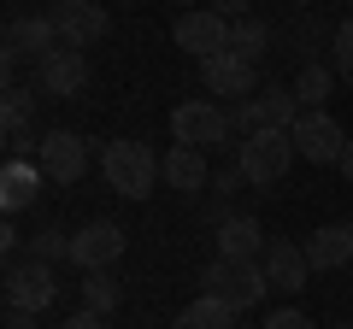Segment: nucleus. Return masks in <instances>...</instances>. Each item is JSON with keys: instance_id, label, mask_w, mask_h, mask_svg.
I'll list each match as a JSON object with an SVG mask.
<instances>
[{"instance_id": "nucleus-1", "label": "nucleus", "mask_w": 353, "mask_h": 329, "mask_svg": "<svg viewBox=\"0 0 353 329\" xmlns=\"http://www.w3.org/2000/svg\"><path fill=\"white\" fill-rule=\"evenodd\" d=\"M101 177L112 194H124V200H148L153 189H159V159H153L148 141H106L101 153Z\"/></svg>"}, {"instance_id": "nucleus-2", "label": "nucleus", "mask_w": 353, "mask_h": 329, "mask_svg": "<svg viewBox=\"0 0 353 329\" xmlns=\"http://www.w3.org/2000/svg\"><path fill=\"white\" fill-rule=\"evenodd\" d=\"M201 282H206V294H212V300L230 306V312H248V306H259L265 288H271L259 259H212V265L201 270Z\"/></svg>"}, {"instance_id": "nucleus-3", "label": "nucleus", "mask_w": 353, "mask_h": 329, "mask_svg": "<svg viewBox=\"0 0 353 329\" xmlns=\"http://www.w3.org/2000/svg\"><path fill=\"white\" fill-rule=\"evenodd\" d=\"M294 159H301V153H294V136H289V129H253V136L236 147V164H241V177H248L253 189L283 182V171H289Z\"/></svg>"}, {"instance_id": "nucleus-4", "label": "nucleus", "mask_w": 353, "mask_h": 329, "mask_svg": "<svg viewBox=\"0 0 353 329\" xmlns=\"http://www.w3.org/2000/svg\"><path fill=\"white\" fill-rule=\"evenodd\" d=\"M171 136L183 141V147H201V153L224 147V141H236V129H230V106H218V100H183L171 112Z\"/></svg>"}, {"instance_id": "nucleus-5", "label": "nucleus", "mask_w": 353, "mask_h": 329, "mask_svg": "<svg viewBox=\"0 0 353 329\" xmlns=\"http://www.w3.org/2000/svg\"><path fill=\"white\" fill-rule=\"evenodd\" d=\"M289 136H294V153L312 159V164H341V153H347V129H341L324 106H306Z\"/></svg>"}, {"instance_id": "nucleus-6", "label": "nucleus", "mask_w": 353, "mask_h": 329, "mask_svg": "<svg viewBox=\"0 0 353 329\" xmlns=\"http://www.w3.org/2000/svg\"><path fill=\"white\" fill-rule=\"evenodd\" d=\"M230 30H236V24H230L218 6H189V12L176 18L171 36H176V47H183V53H194V59L206 65V59H218V53L230 47Z\"/></svg>"}, {"instance_id": "nucleus-7", "label": "nucleus", "mask_w": 353, "mask_h": 329, "mask_svg": "<svg viewBox=\"0 0 353 329\" xmlns=\"http://www.w3.org/2000/svg\"><path fill=\"white\" fill-rule=\"evenodd\" d=\"M53 30H59L65 47L88 53L94 41H106V30H112V18H106L101 0H53Z\"/></svg>"}, {"instance_id": "nucleus-8", "label": "nucleus", "mask_w": 353, "mask_h": 329, "mask_svg": "<svg viewBox=\"0 0 353 329\" xmlns=\"http://www.w3.org/2000/svg\"><path fill=\"white\" fill-rule=\"evenodd\" d=\"M36 164L48 171V182H83L88 171V141L77 129H48L36 141Z\"/></svg>"}, {"instance_id": "nucleus-9", "label": "nucleus", "mask_w": 353, "mask_h": 329, "mask_svg": "<svg viewBox=\"0 0 353 329\" xmlns=\"http://www.w3.org/2000/svg\"><path fill=\"white\" fill-rule=\"evenodd\" d=\"M118 259H124V229L112 217H94V224H83L71 235V265L77 270H112Z\"/></svg>"}, {"instance_id": "nucleus-10", "label": "nucleus", "mask_w": 353, "mask_h": 329, "mask_svg": "<svg viewBox=\"0 0 353 329\" xmlns=\"http://www.w3.org/2000/svg\"><path fill=\"white\" fill-rule=\"evenodd\" d=\"M201 83H206V94H224V106H236V100H253L259 94V65H248L241 53H218V59H206L201 65Z\"/></svg>"}, {"instance_id": "nucleus-11", "label": "nucleus", "mask_w": 353, "mask_h": 329, "mask_svg": "<svg viewBox=\"0 0 353 329\" xmlns=\"http://www.w3.org/2000/svg\"><path fill=\"white\" fill-rule=\"evenodd\" d=\"M59 282H53V265L41 259H24V265L6 270V312H48Z\"/></svg>"}, {"instance_id": "nucleus-12", "label": "nucleus", "mask_w": 353, "mask_h": 329, "mask_svg": "<svg viewBox=\"0 0 353 329\" xmlns=\"http://www.w3.org/2000/svg\"><path fill=\"white\" fill-rule=\"evenodd\" d=\"M36 83H41V94H53V100H77V94L88 89V53L53 47L48 59L36 65Z\"/></svg>"}, {"instance_id": "nucleus-13", "label": "nucleus", "mask_w": 353, "mask_h": 329, "mask_svg": "<svg viewBox=\"0 0 353 329\" xmlns=\"http://www.w3.org/2000/svg\"><path fill=\"white\" fill-rule=\"evenodd\" d=\"M53 47H65L59 30H53V12H36V18H12L6 24V71H12L18 59H48Z\"/></svg>"}, {"instance_id": "nucleus-14", "label": "nucleus", "mask_w": 353, "mask_h": 329, "mask_svg": "<svg viewBox=\"0 0 353 329\" xmlns=\"http://www.w3.org/2000/svg\"><path fill=\"white\" fill-rule=\"evenodd\" d=\"M259 265H265V282H271L277 294H301L306 277H312V265H306V247H294V241H271Z\"/></svg>"}, {"instance_id": "nucleus-15", "label": "nucleus", "mask_w": 353, "mask_h": 329, "mask_svg": "<svg viewBox=\"0 0 353 329\" xmlns=\"http://www.w3.org/2000/svg\"><path fill=\"white\" fill-rule=\"evenodd\" d=\"M301 247H306L312 270H341V265H353V224H318Z\"/></svg>"}, {"instance_id": "nucleus-16", "label": "nucleus", "mask_w": 353, "mask_h": 329, "mask_svg": "<svg viewBox=\"0 0 353 329\" xmlns=\"http://www.w3.org/2000/svg\"><path fill=\"white\" fill-rule=\"evenodd\" d=\"M48 189V171L30 159H6V171H0V206L6 212H24V206H36V194Z\"/></svg>"}, {"instance_id": "nucleus-17", "label": "nucleus", "mask_w": 353, "mask_h": 329, "mask_svg": "<svg viewBox=\"0 0 353 329\" xmlns=\"http://www.w3.org/2000/svg\"><path fill=\"white\" fill-rule=\"evenodd\" d=\"M265 229H259V217H248V212H236V217H224L218 224V259H265Z\"/></svg>"}, {"instance_id": "nucleus-18", "label": "nucleus", "mask_w": 353, "mask_h": 329, "mask_svg": "<svg viewBox=\"0 0 353 329\" xmlns=\"http://www.w3.org/2000/svg\"><path fill=\"white\" fill-rule=\"evenodd\" d=\"M159 177L171 182L176 194H201V189H206V153H201V147H183V141H171V153L159 159Z\"/></svg>"}, {"instance_id": "nucleus-19", "label": "nucleus", "mask_w": 353, "mask_h": 329, "mask_svg": "<svg viewBox=\"0 0 353 329\" xmlns=\"http://www.w3.org/2000/svg\"><path fill=\"white\" fill-rule=\"evenodd\" d=\"M253 106H259V124H265V129H294V118L306 112L301 94H294V89H277V83L253 94Z\"/></svg>"}, {"instance_id": "nucleus-20", "label": "nucleus", "mask_w": 353, "mask_h": 329, "mask_svg": "<svg viewBox=\"0 0 353 329\" xmlns=\"http://www.w3.org/2000/svg\"><path fill=\"white\" fill-rule=\"evenodd\" d=\"M176 329H236V312L224 300H212V294H201L194 306L176 312Z\"/></svg>"}, {"instance_id": "nucleus-21", "label": "nucleus", "mask_w": 353, "mask_h": 329, "mask_svg": "<svg viewBox=\"0 0 353 329\" xmlns=\"http://www.w3.org/2000/svg\"><path fill=\"white\" fill-rule=\"evenodd\" d=\"M118 300H124V288H118L112 270H83V306H88V312L112 317V306H118Z\"/></svg>"}, {"instance_id": "nucleus-22", "label": "nucleus", "mask_w": 353, "mask_h": 329, "mask_svg": "<svg viewBox=\"0 0 353 329\" xmlns=\"http://www.w3.org/2000/svg\"><path fill=\"white\" fill-rule=\"evenodd\" d=\"M230 53H241L248 65H259L265 53H271V30H265L259 18H236V30H230Z\"/></svg>"}, {"instance_id": "nucleus-23", "label": "nucleus", "mask_w": 353, "mask_h": 329, "mask_svg": "<svg viewBox=\"0 0 353 329\" xmlns=\"http://www.w3.org/2000/svg\"><path fill=\"white\" fill-rule=\"evenodd\" d=\"M330 89H336V65H301V76H294V94H301V106H324Z\"/></svg>"}, {"instance_id": "nucleus-24", "label": "nucleus", "mask_w": 353, "mask_h": 329, "mask_svg": "<svg viewBox=\"0 0 353 329\" xmlns=\"http://www.w3.org/2000/svg\"><path fill=\"white\" fill-rule=\"evenodd\" d=\"M330 65H336V76L353 89V18L336 24V36H330Z\"/></svg>"}, {"instance_id": "nucleus-25", "label": "nucleus", "mask_w": 353, "mask_h": 329, "mask_svg": "<svg viewBox=\"0 0 353 329\" xmlns=\"http://www.w3.org/2000/svg\"><path fill=\"white\" fill-rule=\"evenodd\" d=\"M30 259H41V265H53V259H71V235H65V229H41V235L30 241Z\"/></svg>"}, {"instance_id": "nucleus-26", "label": "nucleus", "mask_w": 353, "mask_h": 329, "mask_svg": "<svg viewBox=\"0 0 353 329\" xmlns=\"http://www.w3.org/2000/svg\"><path fill=\"white\" fill-rule=\"evenodd\" d=\"M259 329H312V317H306L301 306H283V312H271Z\"/></svg>"}, {"instance_id": "nucleus-27", "label": "nucleus", "mask_w": 353, "mask_h": 329, "mask_svg": "<svg viewBox=\"0 0 353 329\" xmlns=\"http://www.w3.org/2000/svg\"><path fill=\"white\" fill-rule=\"evenodd\" d=\"M59 329H106V317H101V312H88V306H83V312H71V317H65Z\"/></svg>"}, {"instance_id": "nucleus-28", "label": "nucleus", "mask_w": 353, "mask_h": 329, "mask_svg": "<svg viewBox=\"0 0 353 329\" xmlns=\"http://www.w3.org/2000/svg\"><path fill=\"white\" fill-rule=\"evenodd\" d=\"M248 6H253V0H218V12H224L230 24H236V18H248Z\"/></svg>"}, {"instance_id": "nucleus-29", "label": "nucleus", "mask_w": 353, "mask_h": 329, "mask_svg": "<svg viewBox=\"0 0 353 329\" xmlns=\"http://www.w3.org/2000/svg\"><path fill=\"white\" fill-rule=\"evenodd\" d=\"M6 329H36V312H6Z\"/></svg>"}, {"instance_id": "nucleus-30", "label": "nucleus", "mask_w": 353, "mask_h": 329, "mask_svg": "<svg viewBox=\"0 0 353 329\" xmlns=\"http://www.w3.org/2000/svg\"><path fill=\"white\" fill-rule=\"evenodd\" d=\"M341 177L353 182V141H347V153H341Z\"/></svg>"}, {"instance_id": "nucleus-31", "label": "nucleus", "mask_w": 353, "mask_h": 329, "mask_svg": "<svg viewBox=\"0 0 353 329\" xmlns=\"http://www.w3.org/2000/svg\"><path fill=\"white\" fill-rule=\"evenodd\" d=\"M341 6H347V18H353V0H341Z\"/></svg>"}, {"instance_id": "nucleus-32", "label": "nucleus", "mask_w": 353, "mask_h": 329, "mask_svg": "<svg viewBox=\"0 0 353 329\" xmlns=\"http://www.w3.org/2000/svg\"><path fill=\"white\" fill-rule=\"evenodd\" d=\"M330 329H353V323H330Z\"/></svg>"}, {"instance_id": "nucleus-33", "label": "nucleus", "mask_w": 353, "mask_h": 329, "mask_svg": "<svg viewBox=\"0 0 353 329\" xmlns=\"http://www.w3.org/2000/svg\"><path fill=\"white\" fill-rule=\"evenodd\" d=\"M294 6H312V0H294Z\"/></svg>"}, {"instance_id": "nucleus-34", "label": "nucleus", "mask_w": 353, "mask_h": 329, "mask_svg": "<svg viewBox=\"0 0 353 329\" xmlns=\"http://www.w3.org/2000/svg\"><path fill=\"white\" fill-rule=\"evenodd\" d=\"M189 6H206V0H189Z\"/></svg>"}]
</instances>
